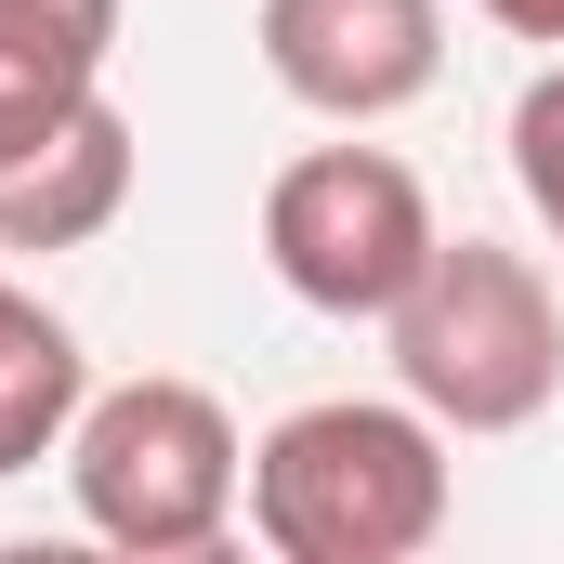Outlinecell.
<instances>
[{
    "label": "cell",
    "instance_id": "1",
    "mask_svg": "<svg viewBox=\"0 0 564 564\" xmlns=\"http://www.w3.org/2000/svg\"><path fill=\"white\" fill-rule=\"evenodd\" d=\"M446 499L459 473L421 394H315L250 446V539L276 564H421Z\"/></svg>",
    "mask_w": 564,
    "mask_h": 564
},
{
    "label": "cell",
    "instance_id": "2",
    "mask_svg": "<svg viewBox=\"0 0 564 564\" xmlns=\"http://www.w3.org/2000/svg\"><path fill=\"white\" fill-rule=\"evenodd\" d=\"M66 499H79V525H93L106 552L184 564V552H224V539H237V512H250V446H237V421H224L210 381L144 368V381L79 394V421H66Z\"/></svg>",
    "mask_w": 564,
    "mask_h": 564
},
{
    "label": "cell",
    "instance_id": "3",
    "mask_svg": "<svg viewBox=\"0 0 564 564\" xmlns=\"http://www.w3.org/2000/svg\"><path fill=\"white\" fill-rule=\"evenodd\" d=\"M394 394H421L446 433H525L564 394V302L552 263L512 237H433L421 289L381 315Z\"/></svg>",
    "mask_w": 564,
    "mask_h": 564
},
{
    "label": "cell",
    "instance_id": "4",
    "mask_svg": "<svg viewBox=\"0 0 564 564\" xmlns=\"http://www.w3.org/2000/svg\"><path fill=\"white\" fill-rule=\"evenodd\" d=\"M433 197L394 144H302L276 184H263V263L302 315H341V328H381L433 263Z\"/></svg>",
    "mask_w": 564,
    "mask_h": 564
},
{
    "label": "cell",
    "instance_id": "5",
    "mask_svg": "<svg viewBox=\"0 0 564 564\" xmlns=\"http://www.w3.org/2000/svg\"><path fill=\"white\" fill-rule=\"evenodd\" d=\"M263 40V79H276L302 119H394L446 79V0H263L250 13Z\"/></svg>",
    "mask_w": 564,
    "mask_h": 564
},
{
    "label": "cell",
    "instance_id": "6",
    "mask_svg": "<svg viewBox=\"0 0 564 564\" xmlns=\"http://www.w3.org/2000/svg\"><path fill=\"white\" fill-rule=\"evenodd\" d=\"M132 171H144V144H132V119L93 93L79 119L53 144H26L13 171H0V250L13 263H53V250H93L119 210H132Z\"/></svg>",
    "mask_w": 564,
    "mask_h": 564
},
{
    "label": "cell",
    "instance_id": "7",
    "mask_svg": "<svg viewBox=\"0 0 564 564\" xmlns=\"http://www.w3.org/2000/svg\"><path fill=\"white\" fill-rule=\"evenodd\" d=\"M106 53H119V0H0V171L106 93Z\"/></svg>",
    "mask_w": 564,
    "mask_h": 564
},
{
    "label": "cell",
    "instance_id": "8",
    "mask_svg": "<svg viewBox=\"0 0 564 564\" xmlns=\"http://www.w3.org/2000/svg\"><path fill=\"white\" fill-rule=\"evenodd\" d=\"M79 394H93V355H79V328H66L40 289L13 276V250H0V473H40V459H66Z\"/></svg>",
    "mask_w": 564,
    "mask_h": 564
},
{
    "label": "cell",
    "instance_id": "9",
    "mask_svg": "<svg viewBox=\"0 0 564 564\" xmlns=\"http://www.w3.org/2000/svg\"><path fill=\"white\" fill-rule=\"evenodd\" d=\"M499 144H512V184H525L539 237L564 250V53L525 79V93H512V132H499Z\"/></svg>",
    "mask_w": 564,
    "mask_h": 564
},
{
    "label": "cell",
    "instance_id": "10",
    "mask_svg": "<svg viewBox=\"0 0 564 564\" xmlns=\"http://www.w3.org/2000/svg\"><path fill=\"white\" fill-rule=\"evenodd\" d=\"M486 26H512V40H552V53H564V0H486Z\"/></svg>",
    "mask_w": 564,
    "mask_h": 564
}]
</instances>
